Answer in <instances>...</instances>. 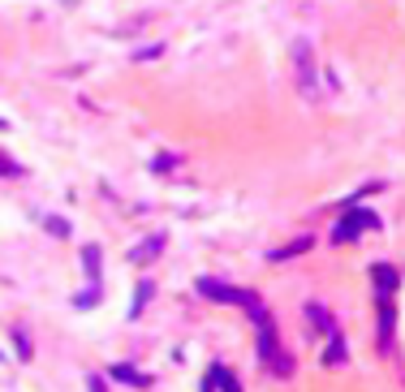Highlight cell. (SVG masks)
Returning <instances> with one entry per match:
<instances>
[{
    "label": "cell",
    "mask_w": 405,
    "mask_h": 392,
    "mask_svg": "<svg viewBox=\"0 0 405 392\" xmlns=\"http://www.w3.org/2000/svg\"><path fill=\"white\" fill-rule=\"evenodd\" d=\"M164 246H168V237H164V233H151L147 241L130 246V255H125V259L138 263V267H147V263H156V259H160V250H164Z\"/></svg>",
    "instance_id": "cell-6"
},
{
    "label": "cell",
    "mask_w": 405,
    "mask_h": 392,
    "mask_svg": "<svg viewBox=\"0 0 405 392\" xmlns=\"http://www.w3.org/2000/svg\"><path fill=\"white\" fill-rule=\"evenodd\" d=\"M151 293H156V280H151V276H142V280H138V289H134V298H130V310H125V315H130V319H138V315L147 310Z\"/></svg>",
    "instance_id": "cell-13"
},
{
    "label": "cell",
    "mask_w": 405,
    "mask_h": 392,
    "mask_svg": "<svg viewBox=\"0 0 405 392\" xmlns=\"http://www.w3.org/2000/svg\"><path fill=\"white\" fill-rule=\"evenodd\" d=\"M43 229H47V237H69L73 233V225L65 216H43Z\"/></svg>",
    "instance_id": "cell-17"
},
{
    "label": "cell",
    "mask_w": 405,
    "mask_h": 392,
    "mask_svg": "<svg viewBox=\"0 0 405 392\" xmlns=\"http://www.w3.org/2000/svg\"><path fill=\"white\" fill-rule=\"evenodd\" d=\"M108 371H112V379H121V384H138V388H147V384H151V379H147L142 371H134L130 362H112Z\"/></svg>",
    "instance_id": "cell-15"
},
{
    "label": "cell",
    "mask_w": 405,
    "mask_h": 392,
    "mask_svg": "<svg viewBox=\"0 0 405 392\" xmlns=\"http://www.w3.org/2000/svg\"><path fill=\"white\" fill-rule=\"evenodd\" d=\"M307 319L315 324V336H332V332H341L337 319L327 315V306H319V302H307Z\"/></svg>",
    "instance_id": "cell-10"
},
{
    "label": "cell",
    "mask_w": 405,
    "mask_h": 392,
    "mask_svg": "<svg viewBox=\"0 0 405 392\" xmlns=\"http://www.w3.org/2000/svg\"><path fill=\"white\" fill-rule=\"evenodd\" d=\"M78 259H82V276L87 280H99V272H104V250H99V241H82Z\"/></svg>",
    "instance_id": "cell-8"
},
{
    "label": "cell",
    "mask_w": 405,
    "mask_h": 392,
    "mask_svg": "<svg viewBox=\"0 0 405 392\" xmlns=\"http://www.w3.org/2000/svg\"><path fill=\"white\" fill-rule=\"evenodd\" d=\"M22 173H27V168H22L13 156H5V151H0V177H22Z\"/></svg>",
    "instance_id": "cell-20"
},
{
    "label": "cell",
    "mask_w": 405,
    "mask_h": 392,
    "mask_svg": "<svg viewBox=\"0 0 405 392\" xmlns=\"http://www.w3.org/2000/svg\"><path fill=\"white\" fill-rule=\"evenodd\" d=\"M9 130H13V126H9V121H5V116H0V134H9Z\"/></svg>",
    "instance_id": "cell-23"
},
{
    "label": "cell",
    "mask_w": 405,
    "mask_h": 392,
    "mask_svg": "<svg viewBox=\"0 0 405 392\" xmlns=\"http://www.w3.org/2000/svg\"><path fill=\"white\" fill-rule=\"evenodd\" d=\"M259 358L267 362V371L276 375V379H293V354L281 345V332H276V319H267V324H259Z\"/></svg>",
    "instance_id": "cell-1"
},
{
    "label": "cell",
    "mask_w": 405,
    "mask_h": 392,
    "mask_svg": "<svg viewBox=\"0 0 405 392\" xmlns=\"http://www.w3.org/2000/svg\"><path fill=\"white\" fill-rule=\"evenodd\" d=\"M375 310H379V349H392L397 336V293H375Z\"/></svg>",
    "instance_id": "cell-5"
},
{
    "label": "cell",
    "mask_w": 405,
    "mask_h": 392,
    "mask_svg": "<svg viewBox=\"0 0 405 392\" xmlns=\"http://www.w3.org/2000/svg\"><path fill=\"white\" fill-rule=\"evenodd\" d=\"M311 246H315V241H311V233H302V237L285 241V246H276V250H267V263H289V259H297V255H307Z\"/></svg>",
    "instance_id": "cell-7"
},
{
    "label": "cell",
    "mask_w": 405,
    "mask_h": 392,
    "mask_svg": "<svg viewBox=\"0 0 405 392\" xmlns=\"http://www.w3.org/2000/svg\"><path fill=\"white\" fill-rule=\"evenodd\" d=\"M293 69H297V91L307 100H319V82H315V47L311 39H293Z\"/></svg>",
    "instance_id": "cell-4"
},
{
    "label": "cell",
    "mask_w": 405,
    "mask_h": 392,
    "mask_svg": "<svg viewBox=\"0 0 405 392\" xmlns=\"http://www.w3.org/2000/svg\"><path fill=\"white\" fill-rule=\"evenodd\" d=\"M65 5H73V0H65Z\"/></svg>",
    "instance_id": "cell-25"
},
{
    "label": "cell",
    "mask_w": 405,
    "mask_h": 392,
    "mask_svg": "<svg viewBox=\"0 0 405 392\" xmlns=\"http://www.w3.org/2000/svg\"><path fill=\"white\" fill-rule=\"evenodd\" d=\"M194 293H198V298H207V302L242 306V310H250L255 302H263L255 289H237V285H224V280H212V276H198V280H194Z\"/></svg>",
    "instance_id": "cell-2"
},
{
    "label": "cell",
    "mask_w": 405,
    "mask_h": 392,
    "mask_svg": "<svg viewBox=\"0 0 405 392\" xmlns=\"http://www.w3.org/2000/svg\"><path fill=\"white\" fill-rule=\"evenodd\" d=\"M198 392H216V375H212V371H207V379L198 384Z\"/></svg>",
    "instance_id": "cell-22"
},
{
    "label": "cell",
    "mask_w": 405,
    "mask_h": 392,
    "mask_svg": "<svg viewBox=\"0 0 405 392\" xmlns=\"http://www.w3.org/2000/svg\"><path fill=\"white\" fill-rule=\"evenodd\" d=\"M0 362H5V354H0Z\"/></svg>",
    "instance_id": "cell-24"
},
{
    "label": "cell",
    "mask_w": 405,
    "mask_h": 392,
    "mask_svg": "<svg viewBox=\"0 0 405 392\" xmlns=\"http://www.w3.org/2000/svg\"><path fill=\"white\" fill-rule=\"evenodd\" d=\"M99 302H104V285H99V280H87L78 293H73V310H91Z\"/></svg>",
    "instance_id": "cell-12"
},
{
    "label": "cell",
    "mask_w": 405,
    "mask_h": 392,
    "mask_svg": "<svg viewBox=\"0 0 405 392\" xmlns=\"http://www.w3.org/2000/svg\"><path fill=\"white\" fill-rule=\"evenodd\" d=\"M138 65H147V61H160L164 56V43H147V47H134V52H130Z\"/></svg>",
    "instance_id": "cell-19"
},
{
    "label": "cell",
    "mask_w": 405,
    "mask_h": 392,
    "mask_svg": "<svg viewBox=\"0 0 405 392\" xmlns=\"http://www.w3.org/2000/svg\"><path fill=\"white\" fill-rule=\"evenodd\" d=\"M87 392H108V384L99 379V375H87Z\"/></svg>",
    "instance_id": "cell-21"
},
{
    "label": "cell",
    "mask_w": 405,
    "mask_h": 392,
    "mask_svg": "<svg viewBox=\"0 0 405 392\" xmlns=\"http://www.w3.org/2000/svg\"><path fill=\"white\" fill-rule=\"evenodd\" d=\"M379 233L384 225H379V216L371 211V207H345L341 211V220H337V229H332V241L341 246V241H358L362 233Z\"/></svg>",
    "instance_id": "cell-3"
},
{
    "label": "cell",
    "mask_w": 405,
    "mask_h": 392,
    "mask_svg": "<svg viewBox=\"0 0 405 392\" xmlns=\"http://www.w3.org/2000/svg\"><path fill=\"white\" fill-rule=\"evenodd\" d=\"M9 340H13V354H17V362H31V358H35V345H31L27 328H9Z\"/></svg>",
    "instance_id": "cell-14"
},
{
    "label": "cell",
    "mask_w": 405,
    "mask_h": 392,
    "mask_svg": "<svg viewBox=\"0 0 405 392\" xmlns=\"http://www.w3.org/2000/svg\"><path fill=\"white\" fill-rule=\"evenodd\" d=\"M371 285H375V293H397V285H401L397 267L392 263H375L371 267Z\"/></svg>",
    "instance_id": "cell-9"
},
{
    "label": "cell",
    "mask_w": 405,
    "mask_h": 392,
    "mask_svg": "<svg viewBox=\"0 0 405 392\" xmlns=\"http://www.w3.org/2000/svg\"><path fill=\"white\" fill-rule=\"evenodd\" d=\"M177 164H182V156H177V151H160L156 160H151V173H172Z\"/></svg>",
    "instance_id": "cell-18"
},
{
    "label": "cell",
    "mask_w": 405,
    "mask_h": 392,
    "mask_svg": "<svg viewBox=\"0 0 405 392\" xmlns=\"http://www.w3.org/2000/svg\"><path fill=\"white\" fill-rule=\"evenodd\" d=\"M345 358H349V349H345V336L341 332H332V336H327V349H323V366H327V371H337V366H345Z\"/></svg>",
    "instance_id": "cell-11"
},
{
    "label": "cell",
    "mask_w": 405,
    "mask_h": 392,
    "mask_svg": "<svg viewBox=\"0 0 405 392\" xmlns=\"http://www.w3.org/2000/svg\"><path fill=\"white\" fill-rule=\"evenodd\" d=\"M212 375H216V388H220V392H242V379H237L224 362H216V366H212Z\"/></svg>",
    "instance_id": "cell-16"
}]
</instances>
